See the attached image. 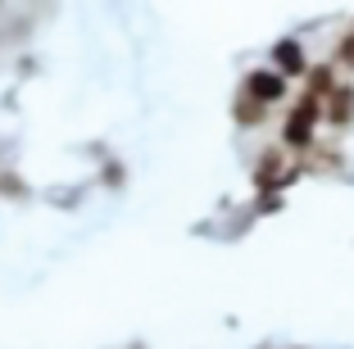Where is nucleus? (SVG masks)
Segmentation results:
<instances>
[{
    "label": "nucleus",
    "mask_w": 354,
    "mask_h": 349,
    "mask_svg": "<svg viewBox=\"0 0 354 349\" xmlns=\"http://www.w3.org/2000/svg\"><path fill=\"white\" fill-rule=\"evenodd\" d=\"M272 68H277L281 77L291 82V77H309V68H313V64H309V55H304V46L286 37V41H277V46H272Z\"/></svg>",
    "instance_id": "7ed1b4c3"
},
{
    "label": "nucleus",
    "mask_w": 354,
    "mask_h": 349,
    "mask_svg": "<svg viewBox=\"0 0 354 349\" xmlns=\"http://www.w3.org/2000/svg\"><path fill=\"white\" fill-rule=\"evenodd\" d=\"M241 95H250L259 104H277V100H286V77L277 68H254V73H245Z\"/></svg>",
    "instance_id": "f03ea898"
},
{
    "label": "nucleus",
    "mask_w": 354,
    "mask_h": 349,
    "mask_svg": "<svg viewBox=\"0 0 354 349\" xmlns=\"http://www.w3.org/2000/svg\"><path fill=\"white\" fill-rule=\"evenodd\" d=\"M318 123H323V100H313V95H300V100L286 109L281 118V150L286 154H309L318 145Z\"/></svg>",
    "instance_id": "f257e3e1"
},
{
    "label": "nucleus",
    "mask_w": 354,
    "mask_h": 349,
    "mask_svg": "<svg viewBox=\"0 0 354 349\" xmlns=\"http://www.w3.org/2000/svg\"><path fill=\"white\" fill-rule=\"evenodd\" d=\"M0 191H5V196H28L23 177H14V173H0Z\"/></svg>",
    "instance_id": "0eeeda50"
},
{
    "label": "nucleus",
    "mask_w": 354,
    "mask_h": 349,
    "mask_svg": "<svg viewBox=\"0 0 354 349\" xmlns=\"http://www.w3.org/2000/svg\"><path fill=\"white\" fill-rule=\"evenodd\" d=\"M232 118H236L241 127H263V123H268V104L250 100V95H236V104H232Z\"/></svg>",
    "instance_id": "39448f33"
},
{
    "label": "nucleus",
    "mask_w": 354,
    "mask_h": 349,
    "mask_svg": "<svg viewBox=\"0 0 354 349\" xmlns=\"http://www.w3.org/2000/svg\"><path fill=\"white\" fill-rule=\"evenodd\" d=\"M323 123H332V127H350L354 123V86L350 82H341L336 95L323 104Z\"/></svg>",
    "instance_id": "20e7f679"
},
{
    "label": "nucleus",
    "mask_w": 354,
    "mask_h": 349,
    "mask_svg": "<svg viewBox=\"0 0 354 349\" xmlns=\"http://www.w3.org/2000/svg\"><path fill=\"white\" fill-rule=\"evenodd\" d=\"M332 64H336V68H354V28L345 32L341 41H336V55H332Z\"/></svg>",
    "instance_id": "423d86ee"
}]
</instances>
